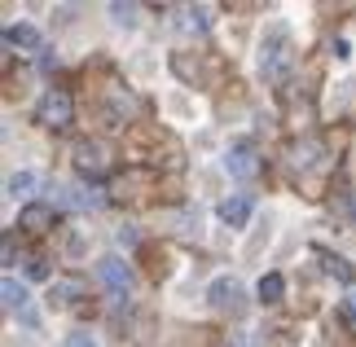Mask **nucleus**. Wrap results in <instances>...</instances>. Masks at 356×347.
<instances>
[{
    "mask_svg": "<svg viewBox=\"0 0 356 347\" xmlns=\"http://www.w3.org/2000/svg\"><path fill=\"white\" fill-rule=\"evenodd\" d=\"M66 347H97V339H92L88 330H71V334H66Z\"/></svg>",
    "mask_w": 356,
    "mask_h": 347,
    "instance_id": "19",
    "label": "nucleus"
},
{
    "mask_svg": "<svg viewBox=\"0 0 356 347\" xmlns=\"http://www.w3.org/2000/svg\"><path fill=\"white\" fill-rule=\"evenodd\" d=\"M5 45L18 49V53H40V49H44V40H40V31H35L31 22H13V26H5Z\"/></svg>",
    "mask_w": 356,
    "mask_h": 347,
    "instance_id": "7",
    "label": "nucleus"
},
{
    "mask_svg": "<svg viewBox=\"0 0 356 347\" xmlns=\"http://www.w3.org/2000/svg\"><path fill=\"white\" fill-rule=\"evenodd\" d=\"M132 13H136V5H111V18L123 26H132Z\"/></svg>",
    "mask_w": 356,
    "mask_h": 347,
    "instance_id": "20",
    "label": "nucleus"
},
{
    "mask_svg": "<svg viewBox=\"0 0 356 347\" xmlns=\"http://www.w3.org/2000/svg\"><path fill=\"white\" fill-rule=\"evenodd\" d=\"M58 198L66 202V207H79V211H92V207H102L106 202V193L97 189V185H66Z\"/></svg>",
    "mask_w": 356,
    "mask_h": 347,
    "instance_id": "9",
    "label": "nucleus"
},
{
    "mask_svg": "<svg viewBox=\"0 0 356 347\" xmlns=\"http://www.w3.org/2000/svg\"><path fill=\"white\" fill-rule=\"evenodd\" d=\"M0 295H5V308H9V312H22V308H26V286L13 282V277H5V282H0Z\"/></svg>",
    "mask_w": 356,
    "mask_h": 347,
    "instance_id": "15",
    "label": "nucleus"
},
{
    "mask_svg": "<svg viewBox=\"0 0 356 347\" xmlns=\"http://www.w3.org/2000/svg\"><path fill=\"white\" fill-rule=\"evenodd\" d=\"M207 13L211 9H181V26H185V31H207V26H211Z\"/></svg>",
    "mask_w": 356,
    "mask_h": 347,
    "instance_id": "16",
    "label": "nucleus"
},
{
    "mask_svg": "<svg viewBox=\"0 0 356 347\" xmlns=\"http://www.w3.org/2000/svg\"><path fill=\"white\" fill-rule=\"evenodd\" d=\"M31 185H35V172H13L9 176V193H26Z\"/></svg>",
    "mask_w": 356,
    "mask_h": 347,
    "instance_id": "17",
    "label": "nucleus"
},
{
    "mask_svg": "<svg viewBox=\"0 0 356 347\" xmlns=\"http://www.w3.org/2000/svg\"><path fill=\"white\" fill-rule=\"evenodd\" d=\"M211 308L220 312V316H242L246 312V290L238 277H220V282H211Z\"/></svg>",
    "mask_w": 356,
    "mask_h": 347,
    "instance_id": "3",
    "label": "nucleus"
},
{
    "mask_svg": "<svg viewBox=\"0 0 356 347\" xmlns=\"http://www.w3.org/2000/svg\"><path fill=\"white\" fill-rule=\"evenodd\" d=\"M71 163H75V172L84 176L88 185H102V180L115 172V150L106 145V141H79Z\"/></svg>",
    "mask_w": 356,
    "mask_h": 347,
    "instance_id": "1",
    "label": "nucleus"
},
{
    "mask_svg": "<svg viewBox=\"0 0 356 347\" xmlns=\"http://www.w3.org/2000/svg\"><path fill=\"white\" fill-rule=\"evenodd\" d=\"M317 154H321V145H317V141H295V145H291V168L308 172L312 163H317Z\"/></svg>",
    "mask_w": 356,
    "mask_h": 347,
    "instance_id": "14",
    "label": "nucleus"
},
{
    "mask_svg": "<svg viewBox=\"0 0 356 347\" xmlns=\"http://www.w3.org/2000/svg\"><path fill=\"white\" fill-rule=\"evenodd\" d=\"M225 168H229V176H238V180H251L255 172H259V154L251 145H234L225 154Z\"/></svg>",
    "mask_w": 356,
    "mask_h": 347,
    "instance_id": "6",
    "label": "nucleus"
},
{
    "mask_svg": "<svg viewBox=\"0 0 356 347\" xmlns=\"http://www.w3.org/2000/svg\"><path fill=\"white\" fill-rule=\"evenodd\" d=\"M286 66H291V49H286V31H273L268 45L259 49V71L268 79H286Z\"/></svg>",
    "mask_w": 356,
    "mask_h": 347,
    "instance_id": "4",
    "label": "nucleus"
},
{
    "mask_svg": "<svg viewBox=\"0 0 356 347\" xmlns=\"http://www.w3.org/2000/svg\"><path fill=\"white\" fill-rule=\"evenodd\" d=\"M18 225H22V233H49L53 229V207L49 202H26L18 211Z\"/></svg>",
    "mask_w": 356,
    "mask_h": 347,
    "instance_id": "8",
    "label": "nucleus"
},
{
    "mask_svg": "<svg viewBox=\"0 0 356 347\" xmlns=\"http://www.w3.org/2000/svg\"><path fill=\"white\" fill-rule=\"evenodd\" d=\"M97 273H102V282L111 286V290H119V295L132 286V273H128V264H123V259H102Z\"/></svg>",
    "mask_w": 356,
    "mask_h": 347,
    "instance_id": "11",
    "label": "nucleus"
},
{
    "mask_svg": "<svg viewBox=\"0 0 356 347\" xmlns=\"http://www.w3.org/2000/svg\"><path fill=\"white\" fill-rule=\"evenodd\" d=\"M220 220L229 229H242L246 220H251V198H246V193H238V198H225L220 202Z\"/></svg>",
    "mask_w": 356,
    "mask_h": 347,
    "instance_id": "10",
    "label": "nucleus"
},
{
    "mask_svg": "<svg viewBox=\"0 0 356 347\" xmlns=\"http://www.w3.org/2000/svg\"><path fill=\"white\" fill-rule=\"evenodd\" d=\"M282 290H286V277L282 273H264V277H259V286H255V295H259V303H277Z\"/></svg>",
    "mask_w": 356,
    "mask_h": 347,
    "instance_id": "13",
    "label": "nucleus"
},
{
    "mask_svg": "<svg viewBox=\"0 0 356 347\" xmlns=\"http://www.w3.org/2000/svg\"><path fill=\"white\" fill-rule=\"evenodd\" d=\"M84 295H88V282H84V277H75V273L71 277H58V282L49 286V303H53V308H75Z\"/></svg>",
    "mask_w": 356,
    "mask_h": 347,
    "instance_id": "5",
    "label": "nucleus"
},
{
    "mask_svg": "<svg viewBox=\"0 0 356 347\" xmlns=\"http://www.w3.org/2000/svg\"><path fill=\"white\" fill-rule=\"evenodd\" d=\"M35 119H40V128H49V132H66L71 119H75V97L66 88H49L35 106Z\"/></svg>",
    "mask_w": 356,
    "mask_h": 347,
    "instance_id": "2",
    "label": "nucleus"
},
{
    "mask_svg": "<svg viewBox=\"0 0 356 347\" xmlns=\"http://www.w3.org/2000/svg\"><path fill=\"white\" fill-rule=\"evenodd\" d=\"M26 273H31V282H44V277H49V255H31Z\"/></svg>",
    "mask_w": 356,
    "mask_h": 347,
    "instance_id": "18",
    "label": "nucleus"
},
{
    "mask_svg": "<svg viewBox=\"0 0 356 347\" xmlns=\"http://www.w3.org/2000/svg\"><path fill=\"white\" fill-rule=\"evenodd\" d=\"M317 259H321V268L330 273V277H339V282H356L352 264H348L343 255H330V251H321V246H317Z\"/></svg>",
    "mask_w": 356,
    "mask_h": 347,
    "instance_id": "12",
    "label": "nucleus"
}]
</instances>
